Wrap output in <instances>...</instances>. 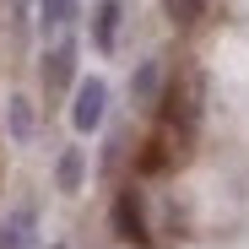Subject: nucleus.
<instances>
[{
    "instance_id": "9d476101",
    "label": "nucleus",
    "mask_w": 249,
    "mask_h": 249,
    "mask_svg": "<svg viewBox=\"0 0 249 249\" xmlns=\"http://www.w3.org/2000/svg\"><path fill=\"white\" fill-rule=\"evenodd\" d=\"M162 11H168L179 27H190V22H200V11H206V0H162Z\"/></svg>"
},
{
    "instance_id": "423d86ee",
    "label": "nucleus",
    "mask_w": 249,
    "mask_h": 249,
    "mask_svg": "<svg viewBox=\"0 0 249 249\" xmlns=\"http://www.w3.org/2000/svg\"><path fill=\"white\" fill-rule=\"evenodd\" d=\"M71 22H76V0H38V27H44V38H60Z\"/></svg>"
},
{
    "instance_id": "1a4fd4ad",
    "label": "nucleus",
    "mask_w": 249,
    "mask_h": 249,
    "mask_svg": "<svg viewBox=\"0 0 249 249\" xmlns=\"http://www.w3.org/2000/svg\"><path fill=\"white\" fill-rule=\"evenodd\" d=\"M11 136L17 141H33V103L27 98H11Z\"/></svg>"
},
{
    "instance_id": "39448f33",
    "label": "nucleus",
    "mask_w": 249,
    "mask_h": 249,
    "mask_svg": "<svg viewBox=\"0 0 249 249\" xmlns=\"http://www.w3.org/2000/svg\"><path fill=\"white\" fill-rule=\"evenodd\" d=\"M33 222H38V212H33V206H17V212H11L6 222H0V249H27Z\"/></svg>"
},
{
    "instance_id": "0eeeda50",
    "label": "nucleus",
    "mask_w": 249,
    "mask_h": 249,
    "mask_svg": "<svg viewBox=\"0 0 249 249\" xmlns=\"http://www.w3.org/2000/svg\"><path fill=\"white\" fill-rule=\"evenodd\" d=\"M54 179H60V190H81V146H65V152H60Z\"/></svg>"
},
{
    "instance_id": "6e6552de",
    "label": "nucleus",
    "mask_w": 249,
    "mask_h": 249,
    "mask_svg": "<svg viewBox=\"0 0 249 249\" xmlns=\"http://www.w3.org/2000/svg\"><path fill=\"white\" fill-rule=\"evenodd\" d=\"M157 81H162V71H157V60H146L141 71H136V103H157Z\"/></svg>"
},
{
    "instance_id": "20e7f679",
    "label": "nucleus",
    "mask_w": 249,
    "mask_h": 249,
    "mask_svg": "<svg viewBox=\"0 0 249 249\" xmlns=\"http://www.w3.org/2000/svg\"><path fill=\"white\" fill-rule=\"evenodd\" d=\"M119 17H124V6H119V0H98V11H92V44H98V54H114Z\"/></svg>"
},
{
    "instance_id": "7ed1b4c3",
    "label": "nucleus",
    "mask_w": 249,
    "mask_h": 249,
    "mask_svg": "<svg viewBox=\"0 0 249 249\" xmlns=\"http://www.w3.org/2000/svg\"><path fill=\"white\" fill-rule=\"evenodd\" d=\"M38 76H44L49 92H65L76 81V38H60L54 49H44V60H38Z\"/></svg>"
},
{
    "instance_id": "9b49d317",
    "label": "nucleus",
    "mask_w": 249,
    "mask_h": 249,
    "mask_svg": "<svg viewBox=\"0 0 249 249\" xmlns=\"http://www.w3.org/2000/svg\"><path fill=\"white\" fill-rule=\"evenodd\" d=\"M49 249H65V244H49Z\"/></svg>"
},
{
    "instance_id": "f257e3e1",
    "label": "nucleus",
    "mask_w": 249,
    "mask_h": 249,
    "mask_svg": "<svg viewBox=\"0 0 249 249\" xmlns=\"http://www.w3.org/2000/svg\"><path fill=\"white\" fill-rule=\"evenodd\" d=\"M114 238H119V244H136V249L152 244V228H146V195H141V190H119V200H114Z\"/></svg>"
},
{
    "instance_id": "f03ea898",
    "label": "nucleus",
    "mask_w": 249,
    "mask_h": 249,
    "mask_svg": "<svg viewBox=\"0 0 249 249\" xmlns=\"http://www.w3.org/2000/svg\"><path fill=\"white\" fill-rule=\"evenodd\" d=\"M108 114V81L103 76H87L76 87V103H71V124H76V136H92L98 124Z\"/></svg>"
}]
</instances>
